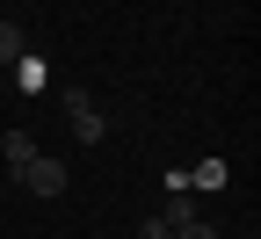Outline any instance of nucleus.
Here are the masks:
<instances>
[{"instance_id": "f257e3e1", "label": "nucleus", "mask_w": 261, "mask_h": 239, "mask_svg": "<svg viewBox=\"0 0 261 239\" xmlns=\"http://www.w3.org/2000/svg\"><path fill=\"white\" fill-rule=\"evenodd\" d=\"M15 181H22L29 196H58V189H65V160H51V152H37V160H29V167H22Z\"/></svg>"}, {"instance_id": "f03ea898", "label": "nucleus", "mask_w": 261, "mask_h": 239, "mask_svg": "<svg viewBox=\"0 0 261 239\" xmlns=\"http://www.w3.org/2000/svg\"><path fill=\"white\" fill-rule=\"evenodd\" d=\"M65 109H73V138H80V145H102V130H109V123H102V109H94L80 87H73V101H65Z\"/></svg>"}, {"instance_id": "7ed1b4c3", "label": "nucleus", "mask_w": 261, "mask_h": 239, "mask_svg": "<svg viewBox=\"0 0 261 239\" xmlns=\"http://www.w3.org/2000/svg\"><path fill=\"white\" fill-rule=\"evenodd\" d=\"M0 152H8V167H15V174H22V167H29V160H37V138H29V130L15 123V130H8V145H0Z\"/></svg>"}, {"instance_id": "20e7f679", "label": "nucleus", "mask_w": 261, "mask_h": 239, "mask_svg": "<svg viewBox=\"0 0 261 239\" xmlns=\"http://www.w3.org/2000/svg\"><path fill=\"white\" fill-rule=\"evenodd\" d=\"M15 58H22V29L0 15V65H15Z\"/></svg>"}, {"instance_id": "39448f33", "label": "nucleus", "mask_w": 261, "mask_h": 239, "mask_svg": "<svg viewBox=\"0 0 261 239\" xmlns=\"http://www.w3.org/2000/svg\"><path fill=\"white\" fill-rule=\"evenodd\" d=\"M160 218H167V225L181 232V225H189V189H174V196H167V210H160Z\"/></svg>"}, {"instance_id": "423d86ee", "label": "nucleus", "mask_w": 261, "mask_h": 239, "mask_svg": "<svg viewBox=\"0 0 261 239\" xmlns=\"http://www.w3.org/2000/svg\"><path fill=\"white\" fill-rule=\"evenodd\" d=\"M174 239H218V225H211V218H189V225H181Z\"/></svg>"}, {"instance_id": "0eeeda50", "label": "nucleus", "mask_w": 261, "mask_h": 239, "mask_svg": "<svg viewBox=\"0 0 261 239\" xmlns=\"http://www.w3.org/2000/svg\"><path fill=\"white\" fill-rule=\"evenodd\" d=\"M138 239H174V225H167V218H145V225H138Z\"/></svg>"}]
</instances>
